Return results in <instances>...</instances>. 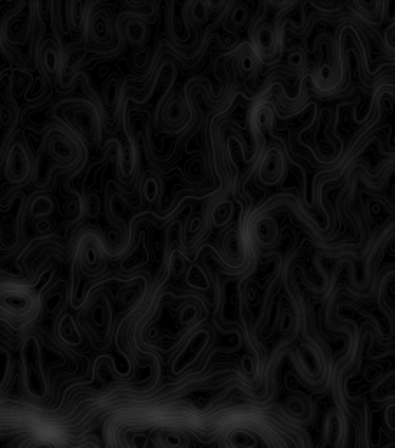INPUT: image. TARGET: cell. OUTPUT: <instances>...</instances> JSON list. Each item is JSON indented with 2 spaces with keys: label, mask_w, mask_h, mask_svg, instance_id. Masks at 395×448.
I'll return each instance as SVG.
<instances>
[{
  "label": "cell",
  "mask_w": 395,
  "mask_h": 448,
  "mask_svg": "<svg viewBox=\"0 0 395 448\" xmlns=\"http://www.w3.org/2000/svg\"><path fill=\"white\" fill-rule=\"evenodd\" d=\"M69 124L86 144L93 146L100 139V114L90 102H76L65 110Z\"/></svg>",
  "instance_id": "1"
},
{
  "label": "cell",
  "mask_w": 395,
  "mask_h": 448,
  "mask_svg": "<svg viewBox=\"0 0 395 448\" xmlns=\"http://www.w3.org/2000/svg\"><path fill=\"white\" fill-rule=\"evenodd\" d=\"M6 181L9 184H25L32 175V160L25 142L16 140L8 151L4 165Z\"/></svg>",
  "instance_id": "2"
},
{
  "label": "cell",
  "mask_w": 395,
  "mask_h": 448,
  "mask_svg": "<svg viewBox=\"0 0 395 448\" xmlns=\"http://www.w3.org/2000/svg\"><path fill=\"white\" fill-rule=\"evenodd\" d=\"M32 6L18 4L15 8V11L9 13L4 19V25H2V37H4L8 42L11 44H22L26 42L30 35V30H32Z\"/></svg>",
  "instance_id": "3"
},
{
  "label": "cell",
  "mask_w": 395,
  "mask_h": 448,
  "mask_svg": "<svg viewBox=\"0 0 395 448\" xmlns=\"http://www.w3.org/2000/svg\"><path fill=\"white\" fill-rule=\"evenodd\" d=\"M46 151L51 158V161L58 167H70L76 163L77 156H79V147L77 144L70 139L69 135L62 133V131H53L51 135L47 137Z\"/></svg>",
  "instance_id": "4"
},
{
  "label": "cell",
  "mask_w": 395,
  "mask_h": 448,
  "mask_svg": "<svg viewBox=\"0 0 395 448\" xmlns=\"http://www.w3.org/2000/svg\"><path fill=\"white\" fill-rule=\"evenodd\" d=\"M285 170V156L280 151V147L269 146L264 151V156H262L261 165H259V179H261V183L268 184V186H275V184H278L283 179Z\"/></svg>",
  "instance_id": "5"
},
{
  "label": "cell",
  "mask_w": 395,
  "mask_h": 448,
  "mask_svg": "<svg viewBox=\"0 0 395 448\" xmlns=\"http://www.w3.org/2000/svg\"><path fill=\"white\" fill-rule=\"evenodd\" d=\"M33 310V296L22 289H8L0 292V312L12 319L26 317Z\"/></svg>",
  "instance_id": "6"
},
{
  "label": "cell",
  "mask_w": 395,
  "mask_h": 448,
  "mask_svg": "<svg viewBox=\"0 0 395 448\" xmlns=\"http://www.w3.org/2000/svg\"><path fill=\"white\" fill-rule=\"evenodd\" d=\"M39 60L46 76L60 77L63 69V53L62 46L56 40L47 39L40 44Z\"/></svg>",
  "instance_id": "7"
},
{
  "label": "cell",
  "mask_w": 395,
  "mask_h": 448,
  "mask_svg": "<svg viewBox=\"0 0 395 448\" xmlns=\"http://www.w3.org/2000/svg\"><path fill=\"white\" fill-rule=\"evenodd\" d=\"M86 28L96 44H109L114 35V25L107 11H94L87 16Z\"/></svg>",
  "instance_id": "8"
},
{
  "label": "cell",
  "mask_w": 395,
  "mask_h": 448,
  "mask_svg": "<svg viewBox=\"0 0 395 448\" xmlns=\"http://www.w3.org/2000/svg\"><path fill=\"white\" fill-rule=\"evenodd\" d=\"M254 46H255V55H259L261 58L269 60L271 56H275L276 49H278V33L273 28V25L269 23H261L254 32Z\"/></svg>",
  "instance_id": "9"
},
{
  "label": "cell",
  "mask_w": 395,
  "mask_h": 448,
  "mask_svg": "<svg viewBox=\"0 0 395 448\" xmlns=\"http://www.w3.org/2000/svg\"><path fill=\"white\" fill-rule=\"evenodd\" d=\"M90 326L100 335H107L112 326V310H110V301L107 296H98L96 301L93 303L90 310Z\"/></svg>",
  "instance_id": "10"
},
{
  "label": "cell",
  "mask_w": 395,
  "mask_h": 448,
  "mask_svg": "<svg viewBox=\"0 0 395 448\" xmlns=\"http://www.w3.org/2000/svg\"><path fill=\"white\" fill-rule=\"evenodd\" d=\"M103 266H106V261H103L100 244L87 240L83 245V270H86L87 274H98L103 270Z\"/></svg>",
  "instance_id": "11"
},
{
  "label": "cell",
  "mask_w": 395,
  "mask_h": 448,
  "mask_svg": "<svg viewBox=\"0 0 395 448\" xmlns=\"http://www.w3.org/2000/svg\"><path fill=\"white\" fill-rule=\"evenodd\" d=\"M56 333H58L60 340L65 342L67 345L77 347L83 343V335H81V329L77 326L76 319L70 315V313H65L58 319V324H56Z\"/></svg>",
  "instance_id": "12"
},
{
  "label": "cell",
  "mask_w": 395,
  "mask_h": 448,
  "mask_svg": "<svg viewBox=\"0 0 395 448\" xmlns=\"http://www.w3.org/2000/svg\"><path fill=\"white\" fill-rule=\"evenodd\" d=\"M163 117L170 126H180L189 119V109L180 97H171L163 109Z\"/></svg>",
  "instance_id": "13"
},
{
  "label": "cell",
  "mask_w": 395,
  "mask_h": 448,
  "mask_svg": "<svg viewBox=\"0 0 395 448\" xmlns=\"http://www.w3.org/2000/svg\"><path fill=\"white\" fill-rule=\"evenodd\" d=\"M255 238L266 247H271L280 242L278 222L273 217H261L255 224Z\"/></svg>",
  "instance_id": "14"
},
{
  "label": "cell",
  "mask_w": 395,
  "mask_h": 448,
  "mask_svg": "<svg viewBox=\"0 0 395 448\" xmlns=\"http://www.w3.org/2000/svg\"><path fill=\"white\" fill-rule=\"evenodd\" d=\"M67 9V25H69L70 30L74 32H81L83 28H86L87 23V9L90 6L86 2H69L65 6Z\"/></svg>",
  "instance_id": "15"
},
{
  "label": "cell",
  "mask_w": 395,
  "mask_h": 448,
  "mask_svg": "<svg viewBox=\"0 0 395 448\" xmlns=\"http://www.w3.org/2000/svg\"><path fill=\"white\" fill-rule=\"evenodd\" d=\"M124 35H126L128 42L133 44V46H142V44L147 42V37H149V28L145 25V22H142L137 16H130V18L124 22Z\"/></svg>",
  "instance_id": "16"
},
{
  "label": "cell",
  "mask_w": 395,
  "mask_h": 448,
  "mask_svg": "<svg viewBox=\"0 0 395 448\" xmlns=\"http://www.w3.org/2000/svg\"><path fill=\"white\" fill-rule=\"evenodd\" d=\"M67 299V284L65 282H60L55 288H51L44 296V310H46L49 315H55V313L62 312L63 305H65Z\"/></svg>",
  "instance_id": "17"
},
{
  "label": "cell",
  "mask_w": 395,
  "mask_h": 448,
  "mask_svg": "<svg viewBox=\"0 0 395 448\" xmlns=\"http://www.w3.org/2000/svg\"><path fill=\"white\" fill-rule=\"evenodd\" d=\"M28 212L37 221L49 217L55 212V200L49 194H35L32 198V201H30Z\"/></svg>",
  "instance_id": "18"
},
{
  "label": "cell",
  "mask_w": 395,
  "mask_h": 448,
  "mask_svg": "<svg viewBox=\"0 0 395 448\" xmlns=\"http://www.w3.org/2000/svg\"><path fill=\"white\" fill-rule=\"evenodd\" d=\"M142 279H135L133 282H128L119 292V306L121 308H131L133 305H137L142 298V292H144V284H142Z\"/></svg>",
  "instance_id": "19"
},
{
  "label": "cell",
  "mask_w": 395,
  "mask_h": 448,
  "mask_svg": "<svg viewBox=\"0 0 395 448\" xmlns=\"http://www.w3.org/2000/svg\"><path fill=\"white\" fill-rule=\"evenodd\" d=\"M276 329L283 336H289L296 329V312H294V308L289 303L280 305L278 315H276Z\"/></svg>",
  "instance_id": "20"
},
{
  "label": "cell",
  "mask_w": 395,
  "mask_h": 448,
  "mask_svg": "<svg viewBox=\"0 0 395 448\" xmlns=\"http://www.w3.org/2000/svg\"><path fill=\"white\" fill-rule=\"evenodd\" d=\"M222 251H224L226 258L231 259V261H238L243 254V245L242 240H239V235L236 233V230H229L228 233L221 237Z\"/></svg>",
  "instance_id": "21"
},
{
  "label": "cell",
  "mask_w": 395,
  "mask_h": 448,
  "mask_svg": "<svg viewBox=\"0 0 395 448\" xmlns=\"http://www.w3.org/2000/svg\"><path fill=\"white\" fill-rule=\"evenodd\" d=\"M184 15L191 25H203L208 22L210 11L207 8V2H189L184 6Z\"/></svg>",
  "instance_id": "22"
},
{
  "label": "cell",
  "mask_w": 395,
  "mask_h": 448,
  "mask_svg": "<svg viewBox=\"0 0 395 448\" xmlns=\"http://www.w3.org/2000/svg\"><path fill=\"white\" fill-rule=\"evenodd\" d=\"M313 83L319 88L334 86V84H336V69H334L333 63H320L315 72H313Z\"/></svg>",
  "instance_id": "23"
},
{
  "label": "cell",
  "mask_w": 395,
  "mask_h": 448,
  "mask_svg": "<svg viewBox=\"0 0 395 448\" xmlns=\"http://www.w3.org/2000/svg\"><path fill=\"white\" fill-rule=\"evenodd\" d=\"M160 193L161 181L154 174L147 172V174L144 175V179H142V197L145 198V201L153 204V201H156L158 198H160Z\"/></svg>",
  "instance_id": "24"
},
{
  "label": "cell",
  "mask_w": 395,
  "mask_h": 448,
  "mask_svg": "<svg viewBox=\"0 0 395 448\" xmlns=\"http://www.w3.org/2000/svg\"><path fill=\"white\" fill-rule=\"evenodd\" d=\"M121 99V81L116 76L107 79L103 84V103L107 109H116Z\"/></svg>",
  "instance_id": "25"
},
{
  "label": "cell",
  "mask_w": 395,
  "mask_h": 448,
  "mask_svg": "<svg viewBox=\"0 0 395 448\" xmlns=\"http://www.w3.org/2000/svg\"><path fill=\"white\" fill-rule=\"evenodd\" d=\"M251 19V9L246 4H236L233 8V11L229 13L228 18V26L231 30H242L245 28V25Z\"/></svg>",
  "instance_id": "26"
},
{
  "label": "cell",
  "mask_w": 395,
  "mask_h": 448,
  "mask_svg": "<svg viewBox=\"0 0 395 448\" xmlns=\"http://www.w3.org/2000/svg\"><path fill=\"white\" fill-rule=\"evenodd\" d=\"M185 282H187V284L191 285V288L200 289V291H207V289L210 288V284H208L207 274H205L203 268H201V266H198V265L189 266L187 274H185Z\"/></svg>",
  "instance_id": "27"
},
{
  "label": "cell",
  "mask_w": 395,
  "mask_h": 448,
  "mask_svg": "<svg viewBox=\"0 0 395 448\" xmlns=\"http://www.w3.org/2000/svg\"><path fill=\"white\" fill-rule=\"evenodd\" d=\"M238 67L243 76H252V74H255V70H258V55H255L254 49L243 51L242 55H239Z\"/></svg>",
  "instance_id": "28"
},
{
  "label": "cell",
  "mask_w": 395,
  "mask_h": 448,
  "mask_svg": "<svg viewBox=\"0 0 395 448\" xmlns=\"http://www.w3.org/2000/svg\"><path fill=\"white\" fill-rule=\"evenodd\" d=\"M233 217V205L229 201H221L212 212V221L215 226H226Z\"/></svg>",
  "instance_id": "29"
},
{
  "label": "cell",
  "mask_w": 395,
  "mask_h": 448,
  "mask_svg": "<svg viewBox=\"0 0 395 448\" xmlns=\"http://www.w3.org/2000/svg\"><path fill=\"white\" fill-rule=\"evenodd\" d=\"M100 207H102V204H100V198H98V194L90 193L86 198H84L83 208L86 210V214L90 215V217H94V215H98V212H100Z\"/></svg>",
  "instance_id": "30"
},
{
  "label": "cell",
  "mask_w": 395,
  "mask_h": 448,
  "mask_svg": "<svg viewBox=\"0 0 395 448\" xmlns=\"http://www.w3.org/2000/svg\"><path fill=\"white\" fill-rule=\"evenodd\" d=\"M196 319H198V306L196 305H185L184 308L180 310V317H178L180 324L189 326L192 324Z\"/></svg>",
  "instance_id": "31"
},
{
  "label": "cell",
  "mask_w": 395,
  "mask_h": 448,
  "mask_svg": "<svg viewBox=\"0 0 395 448\" xmlns=\"http://www.w3.org/2000/svg\"><path fill=\"white\" fill-rule=\"evenodd\" d=\"M287 58H289V65L292 67V69H303L306 63V56L301 49H292Z\"/></svg>",
  "instance_id": "32"
},
{
  "label": "cell",
  "mask_w": 395,
  "mask_h": 448,
  "mask_svg": "<svg viewBox=\"0 0 395 448\" xmlns=\"http://www.w3.org/2000/svg\"><path fill=\"white\" fill-rule=\"evenodd\" d=\"M63 210H65V214L69 215V217H79L81 210H84L83 208V201L81 200H67L65 205H63Z\"/></svg>",
  "instance_id": "33"
},
{
  "label": "cell",
  "mask_w": 395,
  "mask_h": 448,
  "mask_svg": "<svg viewBox=\"0 0 395 448\" xmlns=\"http://www.w3.org/2000/svg\"><path fill=\"white\" fill-rule=\"evenodd\" d=\"M35 228L39 233H47V231L53 228V224H51V221H47V219H39L35 224Z\"/></svg>",
  "instance_id": "34"
},
{
  "label": "cell",
  "mask_w": 395,
  "mask_h": 448,
  "mask_svg": "<svg viewBox=\"0 0 395 448\" xmlns=\"http://www.w3.org/2000/svg\"><path fill=\"white\" fill-rule=\"evenodd\" d=\"M385 39H387L388 46H390V48L394 49V25H390L387 28V32H385Z\"/></svg>",
  "instance_id": "35"
},
{
  "label": "cell",
  "mask_w": 395,
  "mask_h": 448,
  "mask_svg": "<svg viewBox=\"0 0 395 448\" xmlns=\"http://www.w3.org/2000/svg\"><path fill=\"white\" fill-rule=\"evenodd\" d=\"M145 58H147V53L145 51H142V53H137V55H135V67H138V65H144V62H145Z\"/></svg>",
  "instance_id": "36"
},
{
  "label": "cell",
  "mask_w": 395,
  "mask_h": 448,
  "mask_svg": "<svg viewBox=\"0 0 395 448\" xmlns=\"http://www.w3.org/2000/svg\"><path fill=\"white\" fill-rule=\"evenodd\" d=\"M2 40H4V37H2V30H0V53H2Z\"/></svg>",
  "instance_id": "37"
}]
</instances>
